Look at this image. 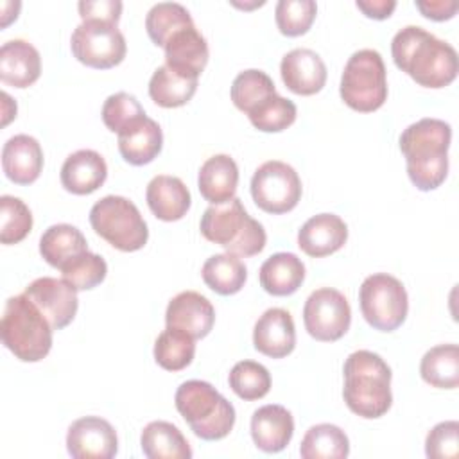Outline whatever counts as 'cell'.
Masks as SVG:
<instances>
[{
	"label": "cell",
	"mask_w": 459,
	"mask_h": 459,
	"mask_svg": "<svg viewBox=\"0 0 459 459\" xmlns=\"http://www.w3.org/2000/svg\"><path fill=\"white\" fill-rule=\"evenodd\" d=\"M394 65L425 88H445L459 70L455 48L420 25L400 29L391 41Z\"/></svg>",
	"instance_id": "obj_1"
},
{
	"label": "cell",
	"mask_w": 459,
	"mask_h": 459,
	"mask_svg": "<svg viewBox=\"0 0 459 459\" xmlns=\"http://www.w3.org/2000/svg\"><path fill=\"white\" fill-rule=\"evenodd\" d=\"M452 127L439 118H421L400 134V151L405 156L407 174L421 192L437 188L448 174V147Z\"/></svg>",
	"instance_id": "obj_2"
},
{
	"label": "cell",
	"mask_w": 459,
	"mask_h": 459,
	"mask_svg": "<svg viewBox=\"0 0 459 459\" xmlns=\"http://www.w3.org/2000/svg\"><path fill=\"white\" fill-rule=\"evenodd\" d=\"M342 396L348 409L366 420L384 416L391 403V368L369 350H357L348 355L344 368Z\"/></svg>",
	"instance_id": "obj_3"
},
{
	"label": "cell",
	"mask_w": 459,
	"mask_h": 459,
	"mask_svg": "<svg viewBox=\"0 0 459 459\" xmlns=\"http://www.w3.org/2000/svg\"><path fill=\"white\" fill-rule=\"evenodd\" d=\"M203 237L237 256H255L265 247V230L244 208L238 197L212 204L201 217Z\"/></svg>",
	"instance_id": "obj_4"
},
{
	"label": "cell",
	"mask_w": 459,
	"mask_h": 459,
	"mask_svg": "<svg viewBox=\"0 0 459 459\" xmlns=\"http://www.w3.org/2000/svg\"><path fill=\"white\" fill-rule=\"evenodd\" d=\"M174 402L190 430L204 441L226 437L235 425V407L210 382H183Z\"/></svg>",
	"instance_id": "obj_5"
},
{
	"label": "cell",
	"mask_w": 459,
	"mask_h": 459,
	"mask_svg": "<svg viewBox=\"0 0 459 459\" xmlns=\"http://www.w3.org/2000/svg\"><path fill=\"white\" fill-rule=\"evenodd\" d=\"M52 326L39 308L25 296L18 294L5 301L0 321L4 346L23 362L45 359L52 348Z\"/></svg>",
	"instance_id": "obj_6"
},
{
	"label": "cell",
	"mask_w": 459,
	"mask_h": 459,
	"mask_svg": "<svg viewBox=\"0 0 459 459\" xmlns=\"http://www.w3.org/2000/svg\"><path fill=\"white\" fill-rule=\"evenodd\" d=\"M344 104L360 113H371L387 99V77L382 56L373 48H360L344 65L339 86Z\"/></svg>",
	"instance_id": "obj_7"
},
{
	"label": "cell",
	"mask_w": 459,
	"mask_h": 459,
	"mask_svg": "<svg viewBox=\"0 0 459 459\" xmlns=\"http://www.w3.org/2000/svg\"><path fill=\"white\" fill-rule=\"evenodd\" d=\"M90 224L97 235L120 251H138L147 244L149 230L140 210L122 195H106L90 210Z\"/></svg>",
	"instance_id": "obj_8"
},
{
	"label": "cell",
	"mask_w": 459,
	"mask_h": 459,
	"mask_svg": "<svg viewBox=\"0 0 459 459\" xmlns=\"http://www.w3.org/2000/svg\"><path fill=\"white\" fill-rule=\"evenodd\" d=\"M360 312L369 326L380 332H393L407 317L409 298L403 283L387 274H369L359 290Z\"/></svg>",
	"instance_id": "obj_9"
},
{
	"label": "cell",
	"mask_w": 459,
	"mask_h": 459,
	"mask_svg": "<svg viewBox=\"0 0 459 459\" xmlns=\"http://www.w3.org/2000/svg\"><path fill=\"white\" fill-rule=\"evenodd\" d=\"M251 195L260 210L274 215L287 213L301 199V179L289 163L269 160L255 170Z\"/></svg>",
	"instance_id": "obj_10"
},
{
	"label": "cell",
	"mask_w": 459,
	"mask_h": 459,
	"mask_svg": "<svg viewBox=\"0 0 459 459\" xmlns=\"http://www.w3.org/2000/svg\"><path fill=\"white\" fill-rule=\"evenodd\" d=\"M70 48L77 61L86 66L106 70L126 57V38L120 29L106 22H81L70 38Z\"/></svg>",
	"instance_id": "obj_11"
},
{
	"label": "cell",
	"mask_w": 459,
	"mask_h": 459,
	"mask_svg": "<svg viewBox=\"0 0 459 459\" xmlns=\"http://www.w3.org/2000/svg\"><path fill=\"white\" fill-rule=\"evenodd\" d=\"M303 323L316 341L332 342L341 339L351 323V308L346 296L332 287L314 290L305 301Z\"/></svg>",
	"instance_id": "obj_12"
},
{
	"label": "cell",
	"mask_w": 459,
	"mask_h": 459,
	"mask_svg": "<svg viewBox=\"0 0 459 459\" xmlns=\"http://www.w3.org/2000/svg\"><path fill=\"white\" fill-rule=\"evenodd\" d=\"M77 289L63 278L43 276L25 287V296L39 308L54 330L70 325L77 314Z\"/></svg>",
	"instance_id": "obj_13"
},
{
	"label": "cell",
	"mask_w": 459,
	"mask_h": 459,
	"mask_svg": "<svg viewBox=\"0 0 459 459\" xmlns=\"http://www.w3.org/2000/svg\"><path fill=\"white\" fill-rule=\"evenodd\" d=\"M66 450L74 459H111L118 452V437L108 420L84 416L68 427Z\"/></svg>",
	"instance_id": "obj_14"
},
{
	"label": "cell",
	"mask_w": 459,
	"mask_h": 459,
	"mask_svg": "<svg viewBox=\"0 0 459 459\" xmlns=\"http://www.w3.org/2000/svg\"><path fill=\"white\" fill-rule=\"evenodd\" d=\"M165 323L188 333L192 339H203L213 328L215 308L206 296L195 290H183L169 301Z\"/></svg>",
	"instance_id": "obj_15"
},
{
	"label": "cell",
	"mask_w": 459,
	"mask_h": 459,
	"mask_svg": "<svg viewBox=\"0 0 459 459\" xmlns=\"http://www.w3.org/2000/svg\"><path fill=\"white\" fill-rule=\"evenodd\" d=\"M255 350L271 359H283L296 346V328L289 310L273 307L267 308L253 328Z\"/></svg>",
	"instance_id": "obj_16"
},
{
	"label": "cell",
	"mask_w": 459,
	"mask_h": 459,
	"mask_svg": "<svg viewBox=\"0 0 459 459\" xmlns=\"http://www.w3.org/2000/svg\"><path fill=\"white\" fill-rule=\"evenodd\" d=\"M283 84L296 95H314L326 82V65L310 48H294L281 57Z\"/></svg>",
	"instance_id": "obj_17"
},
{
	"label": "cell",
	"mask_w": 459,
	"mask_h": 459,
	"mask_svg": "<svg viewBox=\"0 0 459 459\" xmlns=\"http://www.w3.org/2000/svg\"><path fill=\"white\" fill-rule=\"evenodd\" d=\"M292 434L294 418L283 405H262L251 416L253 443L265 454L281 452L290 443Z\"/></svg>",
	"instance_id": "obj_18"
},
{
	"label": "cell",
	"mask_w": 459,
	"mask_h": 459,
	"mask_svg": "<svg viewBox=\"0 0 459 459\" xmlns=\"http://www.w3.org/2000/svg\"><path fill=\"white\" fill-rule=\"evenodd\" d=\"M348 238L346 222L335 213H317L298 231V246L303 253L321 258L339 251Z\"/></svg>",
	"instance_id": "obj_19"
},
{
	"label": "cell",
	"mask_w": 459,
	"mask_h": 459,
	"mask_svg": "<svg viewBox=\"0 0 459 459\" xmlns=\"http://www.w3.org/2000/svg\"><path fill=\"white\" fill-rule=\"evenodd\" d=\"M2 169L16 185L34 183L43 169V151L39 142L29 134L11 136L2 149Z\"/></svg>",
	"instance_id": "obj_20"
},
{
	"label": "cell",
	"mask_w": 459,
	"mask_h": 459,
	"mask_svg": "<svg viewBox=\"0 0 459 459\" xmlns=\"http://www.w3.org/2000/svg\"><path fill=\"white\" fill-rule=\"evenodd\" d=\"M61 185L75 195L95 192L108 178L106 160L91 149L72 152L61 167Z\"/></svg>",
	"instance_id": "obj_21"
},
{
	"label": "cell",
	"mask_w": 459,
	"mask_h": 459,
	"mask_svg": "<svg viewBox=\"0 0 459 459\" xmlns=\"http://www.w3.org/2000/svg\"><path fill=\"white\" fill-rule=\"evenodd\" d=\"M41 57L25 39L5 41L0 48V79L14 88H27L39 79Z\"/></svg>",
	"instance_id": "obj_22"
},
{
	"label": "cell",
	"mask_w": 459,
	"mask_h": 459,
	"mask_svg": "<svg viewBox=\"0 0 459 459\" xmlns=\"http://www.w3.org/2000/svg\"><path fill=\"white\" fill-rule=\"evenodd\" d=\"M165 65L192 77H199L208 63V43L195 25L178 30L163 47Z\"/></svg>",
	"instance_id": "obj_23"
},
{
	"label": "cell",
	"mask_w": 459,
	"mask_h": 459,
	"mask_svg": "<svg viewBox=\"0 0 459 459\" xmlns=\"http://www.w3.org/2000/svg\"><path fill=\"white\" fill-rule=\"evenodd\" d=\"M145 199L151 212L165 222L179 221L185 217L192 203L186 185L179 178L167 174L154 176L149 181Z\"/></svg>",
	"instance_id": "obj_24"
},
{
	"label": "cell",
	"mask_w": 459,
	"mask_h": 459,
	"mask_svg": "<svg viewBox=\"0 0 459 459\" xmlns=\"http://www.w3.org/2000/svg\"><path fill=\"white\" fill-rule=\"evenodd\" d=\"M163 147V133L156 120L147 115L118 133L120 156L131 165L151 163Z\"/></svg>",
	"instance_id": "obj_25"
},
{
	"label": "cell",
	"mask_w": 459,
	"mask_h": 459,
	"mask_svg": "<svg viewBox=\"0 0 459 459\" xmlns=\"http://www.w3.org/2000/svg\"><path fill=\"white\" fill-rule=\"evenodd\" d=\"M238 185V167L230 154L208 158L197 176L201 195L212 204H224L235 197Z\"/></svg>",
	"instance_id": "obj_26"
},
{
	"label": "cell",
	"mask_w": 459,
	"mask_h": 459,
	"mask_svg": "<svg viewBox=\"0 0 459 459\" xmlns=\"http://www.w3.org/2000/svg\"><path fill=\"white\" fill-rule=\"evenodd\" d=\"M260 285L273 296L294 294L305 280V265L294 253H274L260 265Z\"/></svg>",
	"instance_id": "obj_27"
},
{
	"label": "cell",
	"mask_w": 459,
	"mask_h": 459,
	"mask_svg": "<svg viewBox=\"0 0 459 459\" xmlns=\"http://www.w3.org/2000/svg\"><path fill=\"white\" fill-rule=\"evenodd\" d=\"M86 251H90L86 237L72 224H52L39 238V253L43 260L59 271Z\"/></svg>",
	"instance_id": "obj_28"
},
{
	"label": "cell",
	"mask_w": 459,
	"mask_h": 459,
	"mask_svg": "<svg viewBox=\"0 0 459 459\" xmlns=\"http://www.w3.org/2000/svg\"><path fill=\"white\" fill-rule=\"evenodd\" d=\"M140 446L149 459H190L192 448L181 430L170 421L156 420L143 427Z\"/></svg>",
	"instance_id": "obj_29"
},
{
	"label": "cell",
	"mask_w": 459,
	"mask_h": 459,
	"mask_svg": "<svg viewBox=\"0 0 459 459\" xmlns=\"http://www.w3.org/2000/svg\"><path fill=\"white\" fill-rule=\"evenodd\" d=\"M199 77L186 75L161 65L154 70L149 81V95L161 108H179L185 106L197 90Z\"/></svg>",
	"instance_id": "obj_30"
},
{
	"label": "cell",
	"mask_w": 459,
	"mask_h": 459,
	"mask_svg": "<svg viewBox=\"0 0 459 459\" xmlns=\"http://www.w3.org/2000/svg\"><path fill=\"white\" fill-rule=\"evenodd\" d=\"M204 283L221 296L237 294L247 278V269L244 262L233 253H219L210 256L201 269Z\"/></svg>",
	"instance_id": "obj_31"
},
{
	"label": "cell",
	"mask_w": 459,
	"mask_h": 459,
	"mask_svg": "<svg viewBox=\"0 0 459 459\" xmlns=\"http://www.w3.org/2000/svg\"><path fill=\"white\" fill-rule=\"evenodd\" d=\"M350 454V441L342 429L332 423L312 425L299 445L303 459H344Z\"/></svg>",
	"instance_id": "obj_32"
},
{
	"label": "cell",
	"mask_w": 459,
	"mask_h": 459,
	"mask_svg": "<svg viewBox=\"0 0 459 459\" xmlns=\"http://www.w3.org/2000/svg\"><path fill=\"white\" fill-rule=\"evenodd\" d=\"M421 378L432 387L455 389L459 385L457 344H437L425 351L420 364Z\"/></svg>",
	"instance_id": "obj_33"
},
{
	"label": "cell",
	"mask_w": 459,
	"mask_h": 459,
	"mask_svg": "<svg viewBox=\"0 0 459 459\" xmlns=\"http://www.w3.org/2000/svg\"><path fill=\"white\" fill-rule=\"evenodd\" d=\"M195 25L188 9L176 2L154 4L145 16V29L151 41L158 47L165 43L181 29Z\"/></svg>",
	"instance_id": "obj_34"
},
{
	"label": "cell",
	"mask_w": 459,
	"mask_h": 459,
	"mask_svg": "<svg viewBox=\"0 0 459 459\" xmlns=\"http://www.w3.org/2000/svg\"><path fill=\"white\" fill-rule=\"evenodd\" d=\"M195 355V339L188 333L167 326L154 342V360L167 371L185 369Z\"/></svg>",
	"instance_id": "obj_35"
},
{
	"label": "cell",
	"mask_w": 459,
	"mask_h": 459,
	"mask_svg": "<svg viewBox=\"0 0 459 459\" xmlns=\"http://www.w3.org/2000/svg\"><path fill=\"white\" fill-rule=\"evenodd\" d=\"M276 93L273 79L256 68L240 72L231 84V100L237 109L249 115L258 104Z\"/></svg>",
	"instance_id": "obj_36"
},
{
	"label": "cell",
	"mask_w": 459,
	"mask_h": 459,
	"mask_svg": "<svg viewBox=\"0 0 459 459\" xmlns=\"http://www.w3.org/2000/svg\"><path fill=\"white\" fill-rule=\"evenodd\" d=\"M231 391L242 400H260L271 389V375L265 366L255 360L237 362L228 377Z\"/></svg>",
	"instance_id": "obj_37"
},
{
	"label": "cell",
	"mask_w": 459,
	"mask_h": 459,
	"mask_svg": "<svg viewBox=\"0 0 459 459\" xmlns=\"http://www.w3.org/2000/svg\"><path fill=\"white\" fill-rule=\"evenodd\" d=\"M298 115L296 104L278 93L258 104L247 117L249 122L264 133H280L294 124Z\"/></svg>",
	"instance_id": "obj_38"
},
{
	"label": "cell",
	"mask_w": 459,
	"mask_h": 459,
	"mask_svg": "<svg viewBox=\"0 0 459 459\" xmlns=\"http://www.w3.org/2000/svg\"><path fill=\"white\" fill-rule=\"evenodd\" d=\"M0 242L18 244L32 230V213L29 206L14 195L0 197Z\"/></svg>",
	"instance_id": "obj_39"
},
{
	"label": "cell",
	"mask_w": 459,
	"mask_h": 459,
	"mask_svg": "<svg viewBox=\"0 0 459 459\" xmlns=\"http://www.w3.org/2000/svg\"><path fill=\"white\" fill-rule=\"evenodd\" d=\"M317 13L314 0H280L274 9V18L280 32L283 36H301L305 34Z\"/></svg>",
	"instance_id": "obj_40"
},
{
	"label": "cell",
	"mask_w": 459,
	"mask_h": 459,
	"mask_svg": "<svg viewBox=\"0 0 459 459\" xmlns=\"http://www.w3.org/2000/svg\"><path fill=\"white\" fill-rule=\"evenodd\" d=\"M63 280L74 285L77 290H88L104 281L108 274V264L100 255L91 251L82 253L61 269Z\"/></svg>",
	"instance_id": "obj_41"
},
{
	"label": "cell",
	"mask_w": 459,
	"mask_h": 459,
	"mask_svg": "<svg viewBox=\"0 0 459 459\" xmlns=\"http://www.w3.org/2000/svg\"><path fill=\"white\" fill-rule=\"evenodd\" d=\"M143 117H145V111L142 104L136 100L134 95L127 91L113 93L104 100L102 122L109 131L117 134Z\"/></svg>",
	"instance_id": "obj_42"
},
{
	"label": "cell",
	"mask_w": 459,
	"mask_h": 459,
	"mask_svg": "<svg viewBox=\"0 0 459 459\" xmlns=\"http://www.w3.org/2000/svg\"><path fill=\"white\" fill-rule=\"evenodd\" d=\"M425 454L430 459H455L459 454V423L448 420L434 425L425 439Z\"/></svg>",
	"instance_id": "obj_43"
},
{
	"label": "cell",
	"mask_w": 459,
	"mask_h": 459,
	"mask_svg": "<svg viewBox=\"0 0 459 459\" xmlns=\"http://www.w3.org/2000/svg\"><path fill=\"white\" fill-rule=\"evenodd\" d=\"M82 22H106L117 25L122 13L120 0H81L77 4Z\"/></svg>",
	"instance_id": "obj_44"
},
{
	"label": "cell",
	"mask_w": 459,
	"mask_h": 459,
	"mask_svg": "<svg viewBox=\"0 0 459 459\" xmlns=\"http://www.w3.org/2000/svg\"><path fill=\"white\" fill-rule=\"evenodd\" d=\"M416 7L425 18L434 22L450 20L457 11V2L454 0H416Z\"/></svg>",
	"instance_id": "obj_45"
},
{
	"label": "cell",
	"mask_w": 459,
	"mask_h": 459,
	"mask_svg": "<svg viewBox=\"0 0 459 459\" xmlns=\"http://www.w3.org/2000/svg\"><path fill=\"white\" fill-rule=\"evenodd\" d=\"M355 5L368 16L375 20H385L396 7L394 0H357Z\"/></svg>",
	"instance_id": "obj_46"
}]
</instances>
